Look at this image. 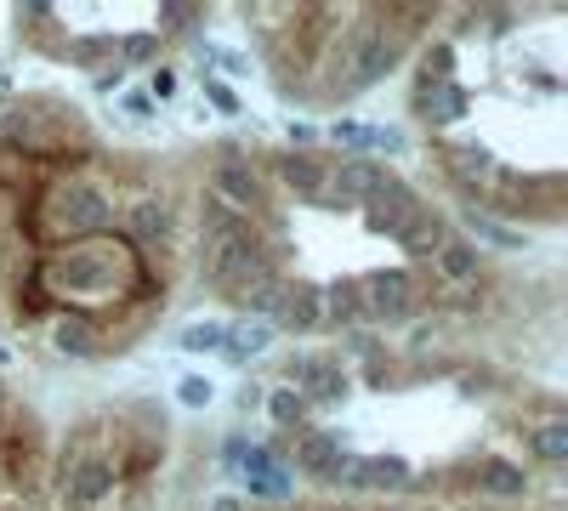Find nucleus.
Listing matches in <instances>:
<instances>
[{"label": "nucleus", "instance_id": "nucleus-1", "mask_svg": "<svg viewBox=\"0 0 568 511\" xmlns=\"http://www.w3.org/2000/svg\"><path fill=\"white\" fill-rule=\"evenodd\" d=\"M29 278L45 307L58 313H91V307H142L154 290L165 296V285L149 278V262H142L125 239L103 234V239H80V245H58L40 262H29ZM98 318V313H91Z\"/></svg>", "mask_w": 568, "mask_h": 511}, {"label": "nucleus", "instance_id": "nucleus-2", "mask_svg": "<svg viewBox=\"0 0 568 511\" xmlns=\"http://www.w3.org/2000/svg\"><path fill=\"white\" fill-rule=\"evenodd\" d=\"M120 205L103 182L91 176H69V171H45L29 194V216H18V227L34 245H80V239H103L114 234Z\"/></svg>", "mask_w": 568, "mask_h": 511}, {"label": "nucleus", "instance_id": "nucleus-3", "mask_svg": "<svg viewBox=\"0 0 568 511\" xmlns=\"http://www.w3.org/2000/svg\"><path fill=\"white\" fill-rule=\"evenodd\" d=\"M267 267H278V256H273L267 227H256V222H233V227H216V234L200 239V285L211 296H233Z\"/></svg>", "mask_w": 568, "mask_h": 511}, {"label": "nucleus", "instance_id": "nucleus-4", "mask_svg": "<svg viewBox=\"0 0 568 511\" xmlns=\"http://www.w3.org/2000/svg\"><path fill=\"white\" fill-rule=\"evenodd\" d=\"M205 194H216L233 216H245L256 227L273 222V188H267V171L240 149V143H222L205 165Z\"/></svg>", "mask_w": 568, "mask_h": 511}, {"label": "nucleus", "instance_id": "nucleus-5", "mask_svg": "<svg viewBox=\"0 0 568 511\" xmlns=\"http://www.w3.org/2000/svg\"><path fill=\"white\" fill-rule=\"evenodd\" d=\"M353 285H358V318H364V330H375V336L398 330V324L426 313L415 267H369V273L353 278Z\"/></svg>", "mask_w": 568, "mask_h": 511}, {"label": "nucleus", "instance_id": "nucleus-6", "mask_svg": "<svg viewBox=\"0 0 568 511\" xmlns=\"http://www.w3.org/2000/svg\"><path fill=\"white\" fill-rule=\"evenodd\" d=\"M120 460H109L98 443H74L63 472H58V494H63V511H103L114 494H120Z\"/></svg>", "mask_w": 568, "mask_h": 511}, {"label": "nucleus", "instance_id": "nucleus-7", "mask_svg": "<svg viewBox=\"0 0 568 511\" xmlns=\"http://www.w3.org/2000/svg\"><path fill=\"white\" fill-rule=\"evenodd\" d=\"M284 387L302 392L307 409H336L353 398V376L342 369L336 352H296L291 364H284Z\"/></svg>", "mask_w": 568, "mask_h": 511}, {"label": "nucleus", "instance_id": "nucleus-8", "mask_svg": "<svg viewBox=\"0 0 568 511\" xmlns=\"http://www.w3.org/2000/svg\"><path fill=\"white\" fill-rule=\"evenodd\" d=\"M364 227H369V234H382V239H398L404 234V227L426 211V200H420V188H415V182H404L398 171H387L382 182H375V188L364 194Z\"/></svg>", "mask_w": 568, "mask_h": 511}, {"label": "nucleus", "instance_id": "nucleus-9", "mask_svg": "<svg viewBox=\"0 0 568 511\" xmlns=\"http://www.w3.org/2000/svg\"><path fill=\"white\" fill-rule=\"evenodd\" d=\"M240 483H245V505H284L296 494V472L284 443H251V454L240 460Z\"/></svg>", "mask_w": 568, "mask_h": 511}, {"label": "nucleus", "instance_id": "nucleus-10", "mask_svg": "<svg viewBox=\"0 0 568 511\" xmlns=\"http://www.w3.org/2000/svg\"><path fill=\"white\" fill-rule=\"evenodd\" d=\"M438 165H444V176L460 188V200H466V205H478V200H484V188L495 182V171H500L495 149H489V143H478V136H455V143H438Z\"/></svg>", "mask_w": 568, "mask_h": 511}, {"label": "nucleus", "instance_id": "nucleus-11", "mask_svg": "<svg viewBox=\"0 0 568 511\" xmlns=\"http://www.w3.org/2000/svg\"><path fill=\"white\" fill-rule=\"evenodd\" d=\"M382 176H387V165H382V160H329L324 194H318V205H313V211H336V216H347V211H358V205H364V194H369Z\"/></svg>", "mask_w": 568, "mask_h": 511}, {"label": "nucleus", "instance_id": "nucleus-12", "mask_svg": "<svg viewBox=\"0 0 568 511\" xmlns=\"http://www.w3.org/2000/svg\"><path fill=\"white\" fill-rule=\"evenodd\" d=\"M120 227H125V245L142 256V251H165L171 239H176V211L165 205V200H154V194H142V200H131L125 211H120Z\"/></svg>", "mask_w": 568, "mask_h": 511}, {"label": "nucleus", "instance_id": "nucleus-13", "mask_svg": "<svg viewBox=\"0 0 568 511\" xmlns=\"http://www.w3.org/2000/svg\"><path fill=\"white\" fill-rule=\"evenodd\" d=\"M347 443H353L347 432H329V427H307V432H296L291 472H296V478H307V483H324V489H329V478H336Z\"/></svg>", "mask_w": 568, "mask_h": 511}, {"label": "nucleus", "instance_id": "nucleus-14", "mask_svg": "<svg viewBox=\"0 0 568 511\" xmlns=\"http://www.w3.org/2000/svg\"><path fill=\"white\" fill-rule=\"evenodd\" d=\"M45 341H52V352L69 358V364H91V358L109 352V336H103V324L91 318V313H52Z\"/></svg>", "mask_w": 568, "mask_h": 511}, {"label": "nucleus", "instance_id": "nucleus-15", "mask_svg": "<svg viewBox=\"0 0 568 511\" xmlns=\"http://www.w3.org/2000/svg\"><path fill=\"white\" fill-rule=\"evenodd\" d=\"M409 109H415V120H420L426 131H449V125H460V120H466V109H471V91H466L460 80L433 85V80H420V74H415Z\"/></svg>", "mask_w": 568, "mask_h": 511}, {"label": "nucleus", "instance_id": "nucleus-16", "mask_svg": "<svg viewBox=\"0 0 568 511\" xmlns=\"http://www.w3.org/2000/svg\"><path fill=\"white\" fill-rule=\"evenodd\" d=\"M273 330L278 336H318L324 330V307H318V285H313V278H291V285H284V302L273 313Z\"/></svg>", "mask_w": 568, "mask_h": 511}, {"label": "nucleus", "instance_id": "nucleus-17", "mask_svg": "<svg viewBox=\"0 0 568 511\" xmlns=\"http://www.w3.org/2000/svg\"><path fill=\"white\" fill-rule=\"evenodd\" d=\"M267 165H273V176L284 182V188L296 194V205H318L324 176H329V160H324V154H296V149H284V154H273Z\"/></svg>", "mask_w": 568, "mask_h": 511}, {"label": "nucleus", "instance_id": "nucleus-18", "mask_svg": "<svg viewBox=\"0 0 568 511\" xmlns=\"http://www.w3.org/2000/svg\"><path fill=\"white\" fill-rule=\"evenodd\" d=\"M466 472H471V489L489 494V500H524L529 494V472L506 454H484V460H471Z\"/></svg>", "mask_w": 568, "mask_h": 511}, {"label": "nucleus", "instance_id": "nucleus-19", "mask_svg": "<svg viewBox=\"0 0 568 511\" xmlns=\"http://www.w3.org/2000/svg\"><path fill=\"white\" fill-rule=\"evenodd\" d=\"M433 273L444 278L449 290H478V278H484V251L471 245L466 234H449L444 251L433 256Z\"/></svg>", "mask_w": 568, "mask_h": 511}, {"label": "nucleus", "instance_id": "nucleus-20", "mask_svg": "<svg viewBox=\"0 0 568 511\" xmlns=\"http://www.w3.org/2000/svg\"><path fill=\"white\" fill-rule=\"evenodd\" d=\"M449 234H455V227H449V216H444L438 205H426V211H420V216L404 227V234H398L393 245H398L409 262H426V267H433V256L444 251V239H449Z\"/></svg>", "mask_w": 568, "mask_h": 511}, {"label": "nucleus", "instance_id": "nucleus-21", "mask_svg": "<svg viewBox=\"0 0 568 511\" xmlns=\"http://www.w3.org/2000/svg\"><path fill=\"white\" fill-rule=\"evenodd\" d=\"M278 341V330H273V324L267 318H233L227 324V341H222V364H233V369H245L251 358H262L267 347Z\"/></svg>", "mask_w": 568, "mask_h": 511}, {"label": "nucleus", "instance_id": "nucleus-22", "mask_svg": "<svg viewBox=\"0 0 568 511\" xmlns=\"http://www.w3.org/2000/svg\"><path fill=\"white\" fill-rule=\"evenodd\" d=\"M284 285H291V278H284L278 267H267V273H256L251 285H240L227 302L240 307V318H267L273 324V313H278V302H284Z\"/></svg>", "mask_w": 568, "mask_h": 511}, {"label": "nucleus", "instance_id": "nucleus-23", "mask_svg": "<svg viewBox=\"0 0 568 511\" xmlns=\"http://www.w3.org/2000/svg\"><path fill=\"white\" fill-rule=\"evenodd\" d=\"M466 234H471V245H489V251H506V256L529 251L524 227H506V222H500L495 211H484V205H466Z\"/></svg>", "mask_w": 568, "mask_h": 511}, {"label": "nucleus", "instance_id": "nucleus-24", "mask_svg": "<svg viewBox=\"0 0 568 511\" xmlns=\"http://www.w3.org/2000/svg\"><path fill=\"white\" fill-rule=\"evenodd\" d=\"M318 307H324V330H353V324H364L358 318V285L342 273V278H329V285H318Z\"/></svg>", "mask_w": 568, "mask_h": 511}, {"label": "nucleus", "instance_id": "nucleus-25", "mask_svg": "<svg viewBox=\"0 0 568 511\" xmlns=\"http://www.w3.org/2000/svg\"><path fill=\"white\" fill-rule=\"evenodd\" d=\"M524 443H529V454L540 460V467H568V421H562V415H546V421H529Z\"/></svg>", "mask_w": 568, "mask_h": 511}, {"label": "nucleus", "instance_id": "nucleus-26", "mask_svg": "<svg viewBox=\"0 0 568 511\" xmlns=\"http://www.w3.org/2000/svg\"><path fill=\"white\" fill-rule=\"evenodd\" d=\"M114 45H120V34H109V29H91V34L63 40V58H69V69L98 74V69H109V63H114Z\"/></svg>", "mask_w": 568, "mask_h": 511}, {"label": "nucleus", "instance_id": "nucleus-27", "mask_svg": "<svg viewBox=\"0 0 568 511\" xmlns=\"http://www.w3.org/2000/svg\"><path fill=\"white\" fill-rule=\"evenodd\" d=\"M262 409H267V421H273L278 432H307V415H313V409H307V398H302V392H291L284 381L262 392Z\"/></svg>", "mask_w": 568, "mask_h": 511}, {"label": "nucleus", "instance_id": "nucleus-28", "mask_svg": "<svg viewBox=\"0 0 568 511\" xmlns=\"http://www.w3.org/2000/svg\"><path fill=\"white\" fill-rule=\"evenodd\" d=\"M364 472H369V494H404L415 483L404 454H364Z\"/></svg>", "mask_w": 568, "mask_h": 511}, {"label": "nucleus", "instance_id": "nucleus-29", "mask_svg": "<svg viewBox=\"0 0 568 511\" xmlns=\"http://www.w3.org/2000/svg\"><path fill=\"white\" fill-rule=\"evenodd\" d=\"M205 29V7H187V0H165L154 12V34L160 40H194Z\"/></svg>", "mask_w": 568, "mask_h": 511}, {"label": "nucleus", "instance_id": "nucleus-30", "mask_svg": "<svg viewBox=\"0 0 568 511\" xmlns=\"http://www.w3.org/2000/svg\"><path fill=\"white\" fill-rule=\"evenodd\" d=\"M160 52H165V40H160L154 29H125L120 45H114V63H120V69H154Z\"/></svg>", "mask_w": 568, "mask_h": 511}, {"label": "nucleus", "instance_id": "nucleus-31", "mask_svg": "<svg viewBox=\"0 0 568 511\" xmlns=\"http://www.w3.org/2000/svg\"><path fill=\"white\" fill-rule=\"evenodd\" d=\"M222 341H227V324H222V318L182 324V336H176V347H182V352H222Z\"/></svg>", "mask_w": 568, "mask_h": 511}, {"label": "nucleus", "instance_id": "nucleus-32", "mask_svg": "<svg viewBox=\"0 0 568 511\" xmlns=\"http://www.w3.org/2000/svg\"><path fill=\"white\" fill-rule=\"evenodd\" d=\"M375 154L398 160L404 154V131L398 125H364V160H375Z\"/></svg>", "mask_w": 568, "mask_h": 511}, {"label": "nucleus", "instance_id": "nucleus-33", "mask_svg": "<svg viewBox=\"0 0 568 511\" xmlns=\"http://www.w3.org/2000/svg\"><path fill=\"white\" fill-rule=\"evenodd\" d=\"M200 85H205V103H211L216 114H227V120H240V114H245V103H240V91H233L227 80H216L211 69H205V80H200Z\"/></svg>", "mask_w": 568, "mask_h": 511}, {"label": "nucleus", "instance_id": "nucleus-34", "mask_svg": "<svg viewBox=\"0 0 568 511\" xmlns=\"http://www.w3.org/2000/svg\"><path fill=\"white\" fill-rule=\"evenodd\" d=\"M342 352L347 358H364V364H375V358H382V336H375V330H364V324H353V330H342ZM336 352V358H342Z\"/></svg>", "mask_w": 568, "mask_h": 511}, {"label": "nucleus", "instance_id": "nucleus-35", "mask_svg": "<svg viewBox=\"0 0 568 511\" xmlns=\"http://www.w3.org/2000/svg\"><path fill=\"white\" fill-rule=\"evenodd\" d=\"M176 403H182V409H211V403H216V387H211L205 376H182V381H176Z\"/></svg>", "mask_w": 568, "mask_h": 511}, {"label": "nucleus", "instance_id": "nucleus-36", "mask_svg": "<svg viewBox=\"0 0 568 511\" xmlns=\"http://www.w3.org/2000/svg\"><path fill=\"white\" fill-rule=\"evenodd\" d=\"M176 91H182L176 69H171V63H154V69H149V103L160 109V103H171V98H176Z\"/></svg>", "mask_w": 568, "mask_h": 511}, {"label": "nucleus", "instance_id": "nucleus-37", "mask_svg": "<svg viewBox=\"0 0 568 511\" xmlns=\"http://www.w3.org/2000/svg\"><path fill=\"white\" fill-rule=\"evenodd\" d=\"M125 74H131V69L109 63V69H98V74H91V91H98V98H120V91H125Z\"/></svg>", "mask_w": 568, "mask_h": 511}, {"label": "nucleus", "instance_id": "nucleus-38", "mask_svg": "<svg viewBox=\"0 0 568 511\" xmlns=\"http://www.w3.org/2000/svg\"><path fill=\"white\" fill-rule=\"evenodd\" d=\"M251 443H256V438H245V432H233V438H222V467H227V472H240V460L251 454Z\"/></svg>", "mask_w": 568, "mask_h": 511}, {"label": "nucleus", "instance_id": "nucleus-39", "mask_svg": "<svg viewBox=\"0 0 568 511\" xmlns=\"http://www.w3.org/2000/svg\"><path fill=\"white\" fill-rule=\"evenodd\" d=\"M291 149L296 154H318V125L313 120H291Z\"/></svg>", "mask_w": 568, "mask_h": 511}, {"label": "nucleus", "instance_id": "nucleus-40", "mask_svg": "<svg viewBox=\"0 0 568 511\" xmlns=\"http://www.w3.org/2000/svg\"><path fill=\"white\" fill-rule=\"evenodd\" d=\"M125 114H131V120H149V114H154V103L142 98V91H125Z\"/></svg>", "mask_w": 568, "mask_h": 511}, {"label": "nucleus", "instance_id": "nucleus-41", "mask_svg": "<svg viewBox=\"0 0 568 511\" xmlns=\"http://www.w3.org/2000/svg\"><path fill=\"white\" fill-rule=\"evenodd\" d=\"M262 392H267V387L245 381V387H240V409H245V415H251V409H262Z\"/></svg>", "mask_w": 568, "mask_h": 511}, {"label": "nucleus", "instance_id": "nucleus-42", "mask_svg": "<svg viewBox=\"0 0 568 511\" xmlns=\"http://www.w3.org/2000/svg\"><path fill=\"white\" fill-rule=\"evenodd\" d=\"M205 511H245V500H240V494H216Z\"/></svg>", "mask_w": 568, "mask_h": 511}, {"label": "nucleus", "instance_id": "nucleus-43", "mask_svg": "<svg viewBox=\"0 0 568 511\" xmlns=\"http://www.w3.org/2000/svg\"><path fill=\"white\" fill-rule=\"evenodd\" d=\"M0 369H12V347L7 341H0Z\"/></svg>", "mask_w": 568, "mask_h": 511}, {"label": "nucleus", "instance_id": "nucleus-44", "mask_svg": "<svg viewBox=\"0 0 568 511\" xmlns=\"http://www.w3.org/2000/svg\"><path fill=\"white\" fill-rule=\"evenodd\" d=\"M546 511H562V500H551V505H546Z\"/></svg>", "mask_w": 568, "mask_h": 511}, {"label": "nucleus", "instance_id": "nucleus-45", "mask_svg": "<svg viewBox=\"0 0 568 511\" xmlns=\"http://www.w3.org/2000/svg\"><path fill=\"white\" fill-rule=\"evenodd\" d=\"M398 511H409V505H398Z\"/></svg>", "mask_w": 568, "mask_h": 511}]
</instances>
